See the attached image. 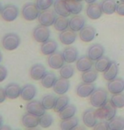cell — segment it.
Returning <instances> with one entry per match:
<instances>
[{
    "label": "cell",
    "instance_id": "cell-1",
    "mask_svg": "<svg viewBox=\"0 0 124 130\" xmlns=\"http://www.w3.org/2000/svg\"><path fill=\"white\" fill-rule=\"evenodd\" d=\"M95 114L100 120L110 121L117 115V107L113 106L111 101H107L104 106L98 107L95 110Z\"/></svg>",
    "mask_w": 124,
    "mask_h": 130
},
{
    "label": "cell",
    "instance_id": "cell-2",
    "mask_svg": "<svg viewBox=\"0 0 124 130\" xmlns=\"http://www.w3.org/2000/svg\"><path fill=\"white\" fill-rule=\"evenodd\" d=\"M90 102L95 108L104 106L107 102V92L102 88L95 89L90 96Z\"/></svg>",
    "mask_w": 124,
    "mask_h": 130
},
{
    "label": "cell",
    "instance_id": "cell-3",
    "mask_svg": "<svg viewBox=\"0 0 124 130\" xmlns=\"http://www.w3.org/2000/svg\"><path fill=\"white\" fill-rule=\"evenodd\" d=\"M20 44V36L15 33H8L2 39V46L7 51H14Z\"/></svg>",
    "mask_w": 124,
    "mask_h": 130
},
{
    "label": "cell",
    "instance_id": "cell-4",
    "mask_svg": "<svg viewBox=\"0 0 124 130\" xmlns=\"http://www.w3.org/2000/svg\"><path fill=\"white\" fill-rule=\"evenodd\" d=\"M21 14L25 20L33 21L38 19V16L40 14V9H38L37 4L33 3H27L23 6Z\"/></svg>",
    "mask_w": 124,
    "mask_h": 130
},
{
    "label": "cell",
    "instance_id": "cell-5",
    "mask_svg": "<svg viewBox=\"0 0 124 130\" xmlns=\"http://www.w3.org/2000/svg\"><path fill=\"white\" fill-rule=\"evenodd\" d=\"M0 14L4 21L12 22L16 20L19 15V9L14 4H7L3 7Z\"/></svg>",
    "mask_w": 124,
    "mask_h": 130
},
{
    "label": "cell",
    "instance_id": "cell-6",
    "mask_svg": "<svg viewBox=\"0 0 124 130\" xmlns=\"http://www.w3.org/2000/svg\"><path fill=\"white\" fill-rule=\"evenodd\" d=\"M56 18V12L54 10L49 9L46 10H43L42 12L40 13L39 16H38V21H39L40 25L49 27L54 25Z\"/></svg>",
    "mask_w": 124,
    "mask_h": 130
},
{
    "label": "cell",
    "instance_id": "cell-7",
    "mask_svg": "<svg viewBox=\"0 0 124 130\" xmlns=\"http://www.w3.org/2000/svg\"><path fill=\"white\" fill-rule=\"evenodd\" d=\"M33 38L35 39L36 41L39 43H43L49 40L51 36V31L46 26L44 25H37V27L33 30Z\"/></svg>",
    "mask_w": 124,
    "mask_h": 130
},
{
    "label": "cell",
    "instance_id": "cell-8",
    "mask_svg": "<svg viewBox=\"0 0 124 130\" xmlns=\"http://www.w3.org/2000/svg\"><path fill=\"white\" fill-rule=\"evenodd\" d=\"M97 119L98 118L96 117V114H95V110L93 108L87 109L83 113L82 120L87 128H95V126L98 123Z\"/></svg>",
    "mask_w": 124,
    "mask_h": 130
},
{
    "label": "cell",
    "instance_id": "cell-9",
    "mask_svg": "<svg viewBox=\"0 0 124 130\" xmlns=\"http://www.w3.org/2000/svg\"><path fill=\"white\" fill-rule=\"evenodd\" d=\"M26 111L27 112H30L31 114L37 117L42 116L43 114L46 113V109L41 104V101L37 100H31L26 104Z\"/></svg>",
    "mask_w": 124,
    "mask_h": 130
},
{
    "label": "cell",
    "instance_id": "cell-10",
    "mask_svg": "<svg viewBox=\"0 0 124 130\" xmlns=\"http://www.w3.org/2000/svg\"><path fill=\"white\" fill-rule=\"evenodd\" d=\"M65 60L63 58V53L56 52L51 55H49L47 59V63L51 69H60L64 65Z\"/></svg>",
    "mask_w": 124,
    "mask_h": 130
},
{
    "label": "cell",
    "instance_id": "cell-11",
    "mask_svg": "<svg viewBox=\"0 0 124 130\" xmlns=\"http://www.w3.org/2000/svg\"><path fill=\"white\" fill-rule=\"evenodd\" d=\"M95 90V86L93 83L83 82L78 85L76 89V93L79 97L87 98L91 95V94Z\"/></svg>",
    "mask_w": 124,
    "mask_h": 130
},
{
    "label": "cell",
    "instance_id": "cell-12",
    "mask_svg": "<svg viewBox=\"0 0 124 130\" xmlns=\"http://www.w3.org/2000/svg\"><path fill=\"white\" fill-rule=\"evenodd\" d=\"M69 87H70V83H69L68 79L61 77L60 79H57L52 89L53 91L57 95H65L68 91Z\"/></svg>",
    "mask_w": 124,
    "mask_h": 130
},
{
    "label": "cell",
    "instance_id": "cell-13",
    "mask_svg": "<svg viewBox=\"0 0 124 130\" xmlns=\"http://www.w3.org/2000/svg\"><path fill=\"white\" fill-rule=\"evenodd\" d=\"M77 39V34L75 31H74L73 30L67 29L63 31H62L59 34V40H60L61 43L66 46H70Z\"/></svg>",
    "mask_w": 124,
    "mask_h": 130
},
{
    "label": "cell",
    "instance_id": "cell-14",
    "mask_svg": "<svg viewBox=\"0 0 124 130\" xmlns=\"http://www.w3.org/2000/svg\"><path fill=\"white\" fill-rule=\"evenodd\" d=\"M107 89L111 94H118L122 93L124 90V79L122 78H116V79L108 81Z\"/></svg>",
    "mask_w": 124,
    "mask_h": 130
},
{
    "label": "cell",
    "instance_id": "cell-15",
    "mask_svg": "<svg viewBox=\"0 0 124 130\" xmlns=\"http://www.w3.org/2000/svg\"><path fill=\"white\" fill-rule=\"evenodd\" d=\"M21 122L23 126L27 128H35L39 125L40 122V117H37L31 114L30 112H27L23 115L21 118Z\"/></svg>",
    "mask_w": 124,
    "mask_h": 130
},
{
    "label": "cell",
    "instance_id": "cell-16",
    "mask_svg": "<svg viewBox=\"0 0 124 130\" xmlns=\"http://www.w3.org/2000/svg\"><path fill=\"white\" fill-rule=\"evenodd\" d=\"M105 53V48L103 47L102 45L100 44H93L92 46H90L87 52L88 57L92 59L93 61H96L101 57L104 56Z\"/></svg>",
    "mask_w": 124,
    "mask_h": 130
},
{
    "label": "cell",
    "instance_id": "cell-17",
    "mask_svg": "<svg viewBox=\"0 0 124 130\" xmlns=\"http://www.w3.org/2000/svg\"><path fill=\"white\" fill-rule=\"evenodd\" d=\"M103 14L100 4L97 3H93L88 5L86 9V14L90 20H98L101 17Z\"/></svg>",
    "mask_w": 124,
    "mask_h": 130
},
{
    "label": "cell",
    "instance_id": "cell-18",
    "mask_svg": "<svg viewBox=\"0 0 124 130\" xmlns=\"http://www.w3.org/2000/svg\"><path fill=\"white\" fill-rule=\"evenodd\" d=\"M37 93V90L34 85L31 84H26L21 88L20 97L25 101H30L35 98Z\"/></svg>",
    "mask_w": 124,
    "mask_h": 130
},
{
    "label": "cell",
    "instance_id": "cell-19",
    "mask_svg": "<svg viewBox=\"0 0 124 130\" xmlns=\"http://www.w3.org/2000/svg\"><path fill=\"white\" fill-rule=\"evenodd\" d=\"M85 25V19L80 14H75L69 20V28L74 31H80Z\"/></svg>",
    "mask_w": 124,
    "mask_h": 130
},
{
    "label": "cell",
    "instance_id": "cell-20",
    "mask_svg": "<svg viewBox=\"0 0 124 130\" xmlns=\"http://www.w3.org/2000/svg\"><path fill=\"white\" fill-rule=\"evenodd\" d=\"M46 74V68L41 63L34 64L30 69V78L34 80H41Z\"/></svg>",
    "mask_w": 124,
    "mask_h": 130
},
{
    "label": "cell",
    "instance_id": "cell-21",
    "mask_svg": "<svg viewBox=\"0 0 124 130\" xmlns=\"http://www.w3.org/2000/svg\"><path fill=\"white\" fill-rule=\"evenodd\" d=\"M93 66V60L90 59L88 55H84L80 57L76 61V69L79 72H85L87 70L92 69Z\"/></svg>",
    "mask_w": 124,
    "mask_h": 130
},
{
    "label": "cell",
    "instance_id": "cell-22",
    "mask_svg": "<svg viewBox=\"0 0 124 130\" xmlns=\"http://www.w3.org/2000/svg\"><path fill=\"white\" fill-rule=\"evenodd\" d=\"M95 29L92 26H84L83 29L79 31V38L84 42H90L92 41L95 37Z\"/></svg>",
    "mask_w": 124,
    "mask_h": 130
},
{
    "label": "cell",
    "instance_id": "cell-23",
    "mask_svg": "<svg viewBox=\"0 0 124 130\" xmlns=\"http://www.w3.org/2000/svg\"><path fill=\"white\" fill-rule=\"evenodd\" d=\"M63 56L67 63H73L78 60V50L74 46H68L63 50Z\"/></svg>",
    "mask_w": 124,
    "mask_h": 130
},
{
    "label": "cell",
    "instance_id": "cell-24",
    "mask_svg": "<svg viewBox=\"0 0 124 130\" xmlns=\"http://www.w3.org/2000/svg\"><path fill=\"white\" fill-rule=\"evenodd\" d=\"M5 91H6L7 98L10 99V100H14V99L20 96L21 87L17 83H9L5 88Z\"/></svg>",
    "mask_w": 124,
    "mask_h": 130
},
{
    "label": "cell",
    "instance_id": "cell-25",
    "mask_svg": "<svg viewBox=\"0 0 124 130\" xmlns=\"http://www.w3.org/2000/svg\"><path fill=\"white\" fill-rule=\"evenodd\" d=\"M58 49V42L54 40H47L43 42L41 46V52L43 55L49 56L57 52Z\"/></svg>",
    "mask_w": 124,
    "mask_h": 130
},
{
    "label": "cell",
    "instance_id": "cell-26",
    "mask_svg": "<svg viewBox=\"0 0 124 130\" xmlns=\"http://www.w3.org/2000/svg\"><path fill=\"white\" fill-rule=\"evenodd\" d=\"M53 6L54 11L56 12L57 14L60 15V16L68 17L71 14L68 9L65 0H56L53 4Z\"/></svg>",
    "mask_w": 124,
    "mask_h": 130
},
{
    "label": "cell",
    "instance_id": "cell-27",
    "mask_svg": "<svg viewBox=\"0 0 124 130\" xmlns=\"http://www.w3.org/2000/svg\"><path fill=\"white\" fill-rule=\"evenodd\" d=\"M102 11L105 14H112L117 9V3L115 0H102L100 3Z\"/></svg>",
    "mask_w": 124,
    "mask_h": 130
},
{
    "label": "cell",
    "instance_id": "cell-28",
    "mask_svg": "<svg viewBox=\"0 0 124 130\" xmlns=\"http://www.w3.org/2000/svg\"><path fill=\"white\" fill-rule=\"evenodd\" d=\"M118 65L116 62H112V64L110 65V67L103 73V77L105 80L110 81L117 78L118 74Z\"/></svg>",
    "mask_w": 124,
    "mask_h": 130
},
{
    "label": "cell",
    "instance_id": "cell-29",
    "mask_svg": "<svg viewBox=\"0 0 124 130\" xmlns=\"http://www.w3.org/2000/svg\"><path fill=\"white\" fill-rule=\"evenodd\" d=\"M67 7L71 14H79L83 10V4L77 0H65Z\"/></svg>",
    "mask_w": 124,
    "mask_h": 130
},
{
    "label": "cell",
    "instance_id": "cell-30",
    "mask_svg": "<svg viewBox=\"0 0 124 130\" xmlns=\"http://www.w3.org/2000/svg\"><path fill=\"white\" fill-rule=\"evenodd\" d=\"M56 80H57V77L55 74H53L51 72H46V74L41 79V84L46 89H50V88L53 87Z\"/></svg>",
    "mask_w": 124,
    "mask_h": 130
},
{
    "label": "cell",
    "instance_id": "cell-31",
    "mask_svg": "<svg viewBox=\"0 0 124 130\" xmlns=\"http://www.w3.org/2000/svg\"><path fill=\"white\" fill-rule=\"evenodd\" d=\"M112 61H111L109 58L107 57H101L98 60L95 61V69L100 73H104L108 68L110 67V65L112 64Z\"/></svg>",
    "mask_w": 124,
    "mask_h": 130
},
{
    "label": "cell",
    "instance_id": "cell-32",
    "mask_svg": "<svg viewBox=\"0 0 124 130\" xmlns=\"http://www.w3.org/2000/svg\"><path fill=\"white\" fill-rule=\"evenodd\" d=\"M54 28L58 31H63L67 30L69 27V20H68V17L60 16L56 18V20L54 22Z\"/></svg>",
    "mask_w": 124,
    "mask_h": 130
},
{
    "label": "cell",
    "instance_id": "cell-33",
    "mask_svg": "<svg viewBox=\"0 0 124 130\" xmlns=\"http://www.w3.org/2000/svg\"><path fill=\"white\" fill-rule=\"evenodd\" d=\"M79 124V119L76 117H72V118L63 119L60 123V127L61 129L64 130H69V129H74Z\"/></svg>",
    "mask_w": 124,
    "mask_h": 130
},
{
    "label": "cell",
    "instance_id": "cell-34",
    "mask_svg": "<svg viewBox=\"0 0 124 130\" xmlns=\"http://www.w3.org/2000/svg\"><path fill=\"white\" fill-rule=\"evenodd\" d=\"M108 129L111 130H122L124 129V118L117 117L108 121Z\"/></svg>",
    "mask_w": 124,
    "mask_h": 130
},
{
    "label": "cell",
    "instance_id": "cell-35",
    "mask_svg": "<svg viewBox=\"0 0 124 130\" xmlns=\"http://www.w3.org/2000/svg\"><path fill=\"white\" fill-rule=\"evenodd\" d=\"M98 72L95 69H90L82 73V81L85 83H94L98 78Z\"/></svg>",
    "mask_w": 124,
    "mask_h": 130
},
{
    "label": "cell",
    "instance_id": "cell-36",
    "mask_svg": "<svg viewBox=\"0 0 124 130\" xmlns=\"http://www.w3.org/2000/svg\"><path fill=\"white\" fill-rule=\"evenodd\" d=\"M76 111H77L76 106L74 105L68 104V105L66 107H64L60 112H58V116L61 120H63V119H67V118H72V117H74Z\"/></svg>",
    "mask_w": 124,
    "mask_h": 130
},
{
    "label": "cell",
    "instance_id": "cell-37",
    "mask_svg": "<svg viewBox=\"0 0 124 130\" xmlns=\"http://www.w3.org/2000/svg\"><path fill=\"white\" fill-rule=\"evenodd\" d=\"M69 104V97L68 95H62L59 97L57 98L55 106H54L53 110L55 112H60L64 107H66Z\"/></svg>",
    "mask_w": 124,
    "mask_h": 130
},
{
    "label": "cell",
    "instance_id": "cell-38",
    "mask_svg": "<svg viewBox=\"0 0 124 130\" xmlns=\"http://www.w3.org/2000/svg\"><path fill=\"white\" fill-rule=\"evenodd\" d=\"M57 101V97L52 94L45 95L41 99V104L46 110H51L54 108Z\"/></svg>",
    "mask_w": 124,
    "mask_h": 130
},
{
    "label": "cell",
    "instance_id": "cell-39",
    "mask_svg": "<svg viewBox=\"0 0 124 130\" xmlns=\"http://www.w3.org/2000/svg\"><path fill=\"white\" fill-rule=\"evenodd\" d=\"M59 74H60V76L62 78L68 79L74 76V68L72 66V65H70V63H68L67 65H63L60 69V70H59Z\"/></svg>",
    "mask_w": 124,
    "mask_h": 130
},
{
    "label": "cell",
    "instance_id": "cell-40",
    "mask_svg": "<svg viewBox=\"0 0 124 130\" xmlns=\"http://www.w3.org/2000/svg\"><path fill=\"white\" fill-rule=\"evenodd\" d=\"M110 101L117 108L124 107V94L122 92L118 94H112Z\"/></svg>",
    "mask_w": 124,
    "mask_h": 130
},
{
    "label": "cell",
    "instance_id": "cell-41",
    "mask_svg": "<svg viewBox=\"0 0 124 130\" xmlns=\"http://www.w3.org/2000/svg\"><path fill=\"white\" fill-rule=\"evenodd\" d=\"M53 123V118L51 114L45 113L42 116L40 117V122L39 125L43 128H47L51 126V124Z\"/></svg>",
    "mask_w": 124,
    "mask_h": 130
},
{
    "label": "cell",
    "instance_id": "cell-42",
    "mask_svg": "<svg viewBox=\"0 0 124 130\" xmlns=\"http://www.w3.org/2000/svg\"><path fill=\"white\" fill-rule=\"evenodd\" d=\"M54 2H55V0H37L36 4L37 5L38 9L41 11H43V10L50 9L54 4Z\"/></svg>",
    "mask_w": 124,
    "mask_h": 130
},
{
    "label": "cell",
    "instance_id": "cell-43",
    "mask_svg": "<svg viewBox=\"0 0 124 130\" xmlns=\"http://www.w3.org/2000/svg\"><path fill=\"white\" fill-rule=\"evenodd\" d=\"M95 129H108V121L100 120V123H97L95 126Z\"/></svg>",
    "mask_w": 124,
    "mask_h": 130
},
{
    "label": "cell",
    "instance_id": "cell-44",
    "mask_svg": "<svg viewBox=\"0 0 124 130\" xmlns=\"http://www.w3.org/2000/svg\"><path fill=\"white\" fill-rule=\"evenodd\" d=\"M8 75V70L6 68L0 65V83L3 82L7 78Z\"/></svg>",
    "mask_w": 124,
    "mask_h": 130
},
{
    "label": "cell",
    "instance_id": "cell-45",
    "mask_svg": "<svg viewBox=\"0 0 124 130\" xmlns=\"http://www.w3.org/2000/svg\"><path fill=\"white\" fill-rule=\"evenodd\" d=\"M116 12H117V14L121 15V16H124V3L121 2L120 4H117Z\"/></svg>",
    "mask_w": 124,
    "mask_h": 130
},
{
    "label": "cell",
    "instance_id": "cell-46",
    "mask_svg": "<svg viewBox=\"0 0 124 130\" xmlns=\"http://www.w3.org/2000/svg\"><path fill=\"white\" fill-rule=\"evenodd\" d=\"M6 98H7V95H6V91H5V89H3V88L0 87V104L4 102L6 100Z\"/></svg>",
    "mask_w": 124,
    "mask_h": 130
},
{
    "label": "cell",
    "instance_id": "cell-47",
    "mask_svg": "<svg viewBox=\"0 0 124 130\" xmlns=\"http://www.w3.org/2000/svg\"><path fill=\"white\" fill-rule=\"evenodd\" d=\"M84 1L86 2L88 4H93V3H95L97 0H84Z\"/></svg>",
    "mask_w": 124,
    "mask_h": 130
},
{
    "label": "cell",
    "instance_id": "cell-48",
    "mask_svg": "<svg viewBox=\"0 0 124 130\" xmlns=\"http://www.w3.org/2000/svg\"><path fill=\"white\" fill-rule=\"evenodd\" d=\"M2 126H3V117L0 115V128H1Z\"/></svg>",
    "mask_w": 124,
    "mask_h": 130
},
{
    "label": "cell",
    "instance_id": "cell-49",
    "mask_svg": "<svg viewBox=\"0 0 124 130\" xmlns=\"http://www.w3.org/2000/svg\"><path fill=\"white\" fill-rule=\"evenodd\" d=\"M2 9H3V7H2V4H1V3H0V14H1Z\"/></svg>",
    "mask_w": 124,
    "mask_h": 130
},
{
    "label": "cell",
    "instance_id": "cell-50",
    "mask_svg": "<svg viewBox=\"0 0 124 130\" xmlns=\"http://www.w3.org/2000/svg\"><path fill=\"white\" fill-rule=\"evenodd\" d=\"M1 61H2V53L0 52V63H1Z\"/></svg>",
    "mask_w": 124,
    "mask_h": 130
},
{
    "label": "cell",
    "instance_id": "cell-51",
    "mask_svg": "<svg viewBox=\"0 0 124 130\" xmlns=\"http://www.w3.org/2000/svg\"><path fill=\"white\" fill-rule=\"evenodd\" d=\"M120 2H122V3H124V0H119Z\"/></svg>",
    "mask_w": 124,
    "mask_h": 130
},
{
    "label": "cell",
    "instance_id": "cell-52",
    "mask_svg": "<svg viewBox=\"0 0 124 130\" xmlns=\"http://www.w3.org/2000/svg\"><path fill=\"white\" fill-rule=\"evenodd\" d=\"M77 1H79V2H82L83 0H77Z\"/></svg>",
    "mask_w": 124,
    "mask_h": 130
}]
</instances>
